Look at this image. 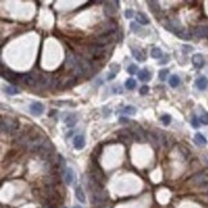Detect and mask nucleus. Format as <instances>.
I'll use <instances>...</instances> for the list:
<instances>
[{
  "mask_svg": "<svg viewBox=\"0 0 208 208\" xmlns=\"http://www.w3.org/2000/svg\"><path fill=\"white\" fill-rule=\"evenodd\" d=\"M194 141H195V144H198V145H200V147L207 144V139L204 138L202 134H197V135L194 136Z\"/></svg>",
  "mask_w": 208,
  "mask_h": 208,
  "instance_id": "26",
  "label": "nucleus"
},
{
  "mask_svg": "<svg viewBox=\"0 0 208 208\" xmlns=\"http://www.w3.org/2000/svg\"><path fill=\"white\" fill-rule=\"evenodd\" d=\"M120 71V66L117 63H112L111 64V72L108 73V76H107V80H113L114 77H116L117 72Z\"/></svg>",
  "mask_w": 208,
  "mask_h": 208,
  "instance_id": "20",
  "label": "nucleus"
},
{
  "mask_svg": "<svg viewBox=\"0 0 208 208\" xmlns=\"http://www.w3.org/2000/svg\"><path fill=\"white\" fill-rule=\"evenodd\" d=\"M125 86H126V89L132 90V89L136 88V81L134 80V78H128V80L125 82Z\"/></svg>",
  "mask_w": 208,
  "mask_h": 208,
  "instance_id": "34",
  "label": "nucleus"
},
{
  "mask_svg": "<svg viewBox=\"0 0 208 208\" xmlns=\"http://www.w3.org/2000/svg\"><path fill=\"white\" fill-rule=\"evenodd\" d=\"M158 76H159V80L161 81H164L167 78V76H168V69H161Z\"/></svg>",
  "mask_w": 208,
  "mask_h": 208,
  "instance_id": "37",
  "label": "nucleus"
},
{
  "mask_svg": "<svg viewBox=\"0 0 208 208\" xmlns=\"http://www.w3.org/2000/svg\"><path fill=\"white\" fill-rule=\"evenodd\" d=\"M199 118L197 117V116H193V118H191V125L194 126L195 128H198L199 127V121H198Z\"/></svg>",
  "mask_w": 208,
  "mask_h": 208,
  "instance_id": "39",
  "label": "nucleus"
},
{
  "mask_svg": "<svg viewBox=\"0 0 208 208\" xmlns=\"http://www.w3.org/2000/svg\"><path fill=\"white\" fill-rule=\"evenodd\" d=\"M73 208H82V207H80V206H75Z\"/></svg>",
  "mask_w": 208,
  "mask_h": 208,
  "instance_id": "45",
  "label": "nucleus"
},
{
  "mask_svg": "<svg viewBox=\"0 0 208 208\" xmlns=\"http://www.w3.org/2000/svg\"><path fill=\"white\" fill-rule=\"evenodd\" d=\"M75 180V175H73V171L71 168H67L66 172H64V181H66L67 185H72Z\"/></svg>",
  "mask_w": 208,
  "mask_h": 208,
  "instance_id": "18",
  "label": "nucleus"
},
{
  "mask_svg": "<svg viewBox=\"0 0 208 208\" xmlns=\"http://www.w3.org/2000/svg\"><path fill=\"white\" fill-rule=\"evenodd\" d=\"M66 64L69 67V68H75L77 64H78V59L75 57V54L72 53V52H68L67 53V59H66Z\"/></svg>",
  "mask_w": 208,
  "mask_h": 208,
  "instance_id": "14",
  "label": "nucleus"
},
{
  "mask_svg": "<svg viewBox=\"0 0 208 208\" xmlns=\"http://www.w3.org/2000/svg\"><path fill=\"white\" fill-rule=\"evenodd\" d=\"M127 72L130 73V75H135L136 72H138V67H136L135 64H131V66H128V68H127Z\"/></svg>",
  "mask_w": 208,
  "mask_h": 208,
  "instance_id": "38",
  "label": "nucleus"
},
{
  "mask_svg": "<svg viewBox=\"0 0 208 208\" xmlns=\"http://www.w3.org/2000/svg\"><path fill=\"white\" fill-rule=\"evenodd\" d=\"M73 71V75H75V77H81V76H84L85 75V72H84V69H82V67L80 66V63L77 64V66L72 69Z\"/></svg>",
  "mask_w": 208,
  "mask_h": 208,
  "instance_id": "31",
  "label": "nucleus"
},
{
  "mask_svg": "<svg viewBox=\"0 0 208 208\" xmlns=\"http://www.w3.org/2000/svg\"><path fill=\"white\" fill-rule=\"evenodd\" d=\"M39 88H44V89H49V88H53L54 86V78L46 75V73H42L41 76H39V80H37V85Z\"/></svg>",
  "mask_w": 208,
  "mask_h": 208,
  "instance_id": "4",
  "label": "nucleus"
},
{
  "mask_svg": "<svg viewBox=\"0 0 208 208\" xmlns=\"http://www.w3.org/2000/svg\"><path fill=\"white\" fill-rule=\"evenodd\" d=\"M161 121L164 126H168L171 124V116H168V114H163V116L161 117Z\"/></svg>",
  "mask_w": 208,
  "mask_h": 208,
  "instance_id": "36",
  "label": "nucleus"
},
{
  "mask_svg": "<svg viewBox=\"0 0 208 208\" xmlns=\"http://www.w3.org/2000/svg\"><path fill=\"white\" fill-rule=\"evenodd\" d=\"M118 138L120 140L125 143V144H128L132 139H134V136H132V131L131 130H126V128H122L120 132H118Z\"/></svg>",
  "mask_w": 208,
  "mask_h": 208,
  "instance_id": "7",
  "label": "nucleus"
},
{
  "mask_svg": "<svg viewBox=\"0 0 208 208\" xmlns=\"http://www.w3.org/2000/svg\"><path fill=\"white\" fill-rule=\"evenodd\" d=\"M148 91H149V88H148V86H141V88H140V94H141V95L148 94Z\"/></svg>",
  "mask_w": 208,
  "mask_h": 208,
  "instance_id": "41",
  "label": "nucleus"
},
{
  "mask_svg": "<svg viewBox=\"0 0 208 208\" xmlns=\"http://www.w3.org/2000/svg\"><path fill=\"white\" fill-rule=\"evenodd\" d=\"M168 84H170L171 88H177V86L180 85V77L176 76V75H172L168 80Z\"/></svg>",
  "mask_w": 208,
  "mask_h": 208,
  "instance_id": "24",
  "label": "nucleus"
},
{
  "mask_svg": "<svg viewBox=\"0 0 208 208\" xmlns=\"http://www.w3.org/2000/svg\"><path fill=\"white\" fill-rule=\"evenodd\" d=\"M80 66L82 67L85 75H91L92 73V64L88 59H81L80 61Z\"/></svg>",
  "mask_w": 208,
  "mask_h": 208,
  "instance_id": "16",
  "label": "nucleus"
},
{
  "mask_svg": "<svg viewBox=\"0 0 208 208\" xmlns=\"http://www.w3.org/2000/svg\"><path fill=\"white\" fill-rule=\"evenodd\" d=\"M118 121H120V124H128L130 122V120H127L126 117H121Z\"/></svg>",
  "mask_w": 208,
  "mask_h": 208,
  "instance_id": "44",
  "label": "nucleus"
},
{
  "mask_svg": "<svg viewBox=\"0 0 208 208\" xmlns=\"http://www.w3.org/2000/svg\"><path fill=\"white\" fill-rule=\"evenodd\" d=\"M37 153H39V155L41 157V158H44L45 161H48V159L52 158L53 153H54V147H53L52 143H50L49 139L45 140V143L42 144V147L37 150Z\"/></svg>",
  "mask_w": 208,
  "mask_h": 208,
  "instance_id": "1",
  "label": "nucleus"
},
{
  "mask_svg": "<svg viewBox=\"0 0 208 208\" xmlns=\"http://www.w3.org/2000/svg\"><path fill=\"white\" fill-rule=\"evenodd\" d=\"M130 27H131V30H132V31H135V32H136V31H138V28H139L138 23H135V22H132V23L130 25Z\"/></svg>",
  "mask_w": 208,
  "mask_h": 208,
  "instance_id": "43",
  "label": "nucleus"
},
{
  "mask_svg": "<svg viewBox=\"0 0 208 208\" xmlns=\"http://www.w3.org/2000/svg\"><path fill=\"white\" fill-rule=\"evenodd\" d=\"M30 112L33 116H41L44 113V105H42L40 102H33L30 105Z\"/></svg>",
  "mask_w": 208,
  "mask_h": 208,
  "instance_id": "10",
  "label": "nucleus"
},
{
  "mask_svg": "<svg viewBox=\"0 0 208 208\" xmlns=\"http://www.w3.org/2000/svg\"><path fill=\"white\" fill-rule=\"evenodd\" d=\"M138 76L141 81H148L150 80V73H149V71L148 69H141L138 72Z\"/></svg>",
  "mask_w": 208,
  "mask_h": 208,
  "instance_id": "25",
  "label": "nucleus"
},
{
  "mask_svg": "<svg viewBox=\"0 0 208 208\" xmlns=\"http://www.w3.org/2000/svg\"><path fill=\"white\" fill-rule=\"evenodd\" d=\"M190 182L194 185V186H198V188L203 189L204 186L208 185V175L206 172H198L190 179Z\"/></svg>",
  "mask_w": 208,
  "mask_h": 208,
  "instance_id": "3",
  "label": "nucleus"
},
{
  "mask_svg": "<svg viewBox=\"0 0 208 208\" xmlns=\"http://www.w3.org/2000/svg\"><path fill=\"white\" fill-rule=\"evenodd\" d=\"M76 198L78 199V202H81V203H85V202H86L85 193H84V190H82L81 186H78V188H76Z\"/></svg>",
  "mask_w": 208,
  "mask_h": 208,
  "instance_id": "22",
  "label": "nucleus"
},
{
  "mask_svg": "<svg viewBox=\"0 0 208 208\" xmlns=\"http://www.w3.org/2000/svg\"><path fill=\"white\" fill-rule=\"evenodd\" d=\"M195 86L199 89V90H206L207 89V86H208V80L206 77H198L197 78V81H195Z\"/></svg>",
  "mask_w": 208,
  "mask_h": 208,
  "instance_id": "19",
  "label": "nucleus"
},
{
  "mask_svg": "<svg viewBox=\"0 0 208 208\" xmlns=\"http://www.w3.org/2000/svg\"><path fill=\"white\" fill-rule=\"evenodd\" d=\"M111 35H99V36H96L94 39V42L96 45H100V46H104L107 44H109V41H111Z\"/></svg>",
  "mask_w": 208,
  "mask_h": 208,
  "instance_id": "13",
  "label": "nucleus"
},
{
  "mask_svg": "<svg viewBox=\"0 0 208 208\" xmlns=\"http://www.w3.org/2000/svg\"><path fill=\"white\" fill-rule=\"evenodd\" d=\"M132 131V136H134V139L135 141H138V143H144L147 140V134L144 132V130H143L141 127H136L134 128Z\"/></svg>",
  "mask_w": 208,
  "mask_h": 208,
  "instance_id": "6",
  "label": "nucleus"
},
{
  "mask_svg": "<svg viewBox=\"0 0 208 208\" xmlns=\"http://www.w3.org/2000/svg\"><path fill=\"white\" fill-rule=\"evenodd\" d=\"M104 52H105V48L104 46H100V45H96V44L89 46L90 55L91 57H95V58H98V57H102L104 54Z\"/></svg>",
  "mask_w": 208,
  "mask_h": 208,
  "instance_id": "9",
  "label": "nucleus"
},
{
  "mask_svg": "<svg viewBox=\"0 0 208 208\" xmlns=\"http://www.w3.org/2000/svg\"><path fill=\"white\" fill-rule=\"evenodd\" d=\"M191 49H193V48L189 46V45H184V46H182V52H184V53H189Z\"/></svg>",
  "mask_w": 208,
  "mask_h": 208,
  "instance_id": "42",
  "label": "nucleus"
},
{
  "mask_svg": "<svg viewBox=\"0 0 208 208\" xmlns=\"http://www.w3.org/2000/svg\"><path fill=\"white\" fill-rule=\"evenodd\" d=\"M4 90H5V92L8 95H16V94H18V92H19V90L16 88V86H6Z\"/></svg>",
  "mask_w": 208,
  "mask_h": 208,
  "instance_id": "32",
  "label": "nucleus"
},
{
  "mask_svg": "<svg viewBox=\"0 0 208 208\" xmlns=\"http://www.w3.org/2000/svg\"><path fill=\"white\" fill-rule=\"evenodd\" d=\"M199 122L203 125H208V113L206 111H200V116H199Z\"/></svg>",
  "mask_w": 208,
  "mask_h": 208,
  "instance_id": "30",
  "label": "nucleus"
},
{
  "mask_svg": "<svg viewBox=\"0 0 208 208\" xmlns=\"http://www.w3.org/2000/svg\"><path fill=\"white\" fill-rule=\"evenodd\" d=\"M150 54H152L153 58L159 59L161 57H162V50H161L159 48H153V49H152V52H150Z\"/></svg>",
  "mask_w": 208,
  "mask_h": 208,
  "instance_id": "33",
  "label": "nucleus"
},
{
  "mask_svg": "<svg viewBox=\"0 0 208 208\" xmlns=\"http://www.w3.org/2000/svg\"><path fill=\"white\" fill-rule=\"evenodd\" d=\"M64 122H66V125L68 127H73L76 125V122H77V116H76L75 113H71V114H68V116L66 117Z\"/></svg>",
  "mask_w": 208,
  "mask_h": 208,
  "instance_id": "21",
  "label": "nucleus"
},
{
  "mask_svg": "<svg viewBox=\"0 0 208 208\" xmlns=\"http://www.w3.org/2000/svg\"><path fill=\"white\" fill-rule=\"evenodd\" d=\"M148 5H149V8L152 9L154 13L161 10V6H158V3H157V2H148Z\"/></svg>",
  "mask_w": 208,
  "mask_h": 208,
  "instance_id": "35",
  "label": "nucleus"
},
{
  "mask_svg": "<svg viewBox=\"0 0 208 208\" xmlns=\"http://www.w3.org/2000/svg\"><path fill=\"white\" fill-rule=\"evenodd\" d=\"M191 35H193V33H191L190 31H188V30H185V28H182V31L179 33L177 36L180 37V39H184V40H189V39H191Z\"/></svg>",
  "mask_w": 208,
  "mask_h": 208,
  "instance_id": "29",
  "label": "nucleus"
},
{
  "mask_svg": "<svg viewBox=\"0 0 208 208\" xmlns=\"http://www.w3.org/2000/svg\"><path fill=\"white\" fill-rule=\"evenodd\" d=\"M121 112L127 114V116H135V114H136V108H135V107H132V105H127Z\"/></svg>",
  "mask_w": 208,
  "mask_h": 208,
  "instance_id": "28",
  "label": "nucleus"
},
{
  "mask_svg": "<svg viewBox=\"0 0 208 208\" xmlns=\"http://www.w3.org/2000/svg\"><path fill=\"white\" fill-rule=\"evenodd\" d=\"M2 76L5 78V80H8L9 82H12V84H17L19 81V77H23V76H21V75H18L16 72H13V71L8 69V68H5L4 66L2 68Z\"/></svg>",
  "mask_w": 208,
  "mask_h": 208,
  "instance_id": "5",
  "label": "nucleus"
},
{
  "mask_svg": "<svg viewBox=\"0 0 208 208\" xmlns=\"http://www.w3.org/2000/svg\"><path fill=\"white\" fill-rule=\"evenodd\" d=\"M191 62H193V64H194L195 68H202L204 66V58H203L202 54H194L191 58Z\"/></svg>",
  "mask_w": 208,
  "mask_h": 208,
  "instance_id": "15",
  "label": "nucleus"
},
{
  "mask_svg": "<svg viewBox=\"0 0 208 208\" xmlns=\"http://www.w3.org/2000/svg\"><path fill=\"white\" fill-rule=\"evenodd\" d=\"M136 21H138L139 25H148L149 23V19L147 18L144 13H139L138 16H136Z\"/></svg>",
  "mask_w": 208,
  "mask_h": 208,
  "instance_id": "27",
  "label": "nucleus"
},
{
  "mask_svg": "<svg viewBox=\"0 0 208 208\" xmlns=\"http://www.w3.org/2000/svg\"><path fill=\"white\" fill-rule=\"evenodd\" d=\"M37 80L39 77L35 76L33 73H27V75H23V82L27 85V86H36L37 85Z\"/></svg>",
  "mask_w": 208,
  "mask_h": 208,
  "instance_id": "12",
  "label": "nucleus"
},
{
  "mask_svg": "<svg viewBox=\"0 0 208 208\" xmlns=\"http://www.w3.org/2000/svg\"><path fill=\"white\" fill-rule=\"evenodd\" d=\"M73 147L76 149H82L85 147V138L82 135H76L73 138Z\"/></svg>",
  "mask_w": 208,
  "mask_h": 208,
  "instance_id": "17",
  "label": "nucleus"
},
{
  "mask_svg": "<svg viewBox=\"0 0 208 208\" xmlns=\"http://www.w3.org/2000/svg\"><path fill=\"white\" fill-rule=\"evenodd\" d=\"M132 55H134V58L136 59V61H139V62H144L145 61V58H144V54H143L140 50H138V49H135V48H132Z\"/></svg>",
  "mask_w": 208,
  "mask_h": 208,
  "instance_id": "23",
  "label": "nucleus"
},
{
  "mask_svg": "<svg viewBox=\"0 0 208 208\" xmlns=\"http://www.w3.org/2000/svg\"><path fill=\"white\" fill-rule=\"evenodd\" d=\"M18 128V122L12 118H2V132L4 134H14Z\"/></svg>",
  "mask_w": 208,
  "mask_h": 208,
  "instance_id": "2",
  "label": "nucleus"
},
{
  "mask_svg": "<svg viewBox=\"0 0 208 208\" xmlns=\"http://www.w3.org/2000/svg\"><path fill=\"white\" fill-rule=\"evenodd\" d=\"M197 37H208V26H198L191 32Z\"/></svg>",
  "mask_w": 208,
  "mask_h": 208,
  "instance_id": "11",
  "label": "nucleus"
},
{
  "mask_svg": "<svg viewBox=\"0 0 208 208\" xmlns=\"http://www.w3.org/2000/svg\"><path fill=\"white\" fill-rule=\"evenodd\" d=\"M134 14H135V13H134V10H132V9H127V10L125 12V17L130 19V18H132V17H134Z\"/></svg>",
  "mask_w": 208,
  "mask_h": 208,
  "instance_id": "40",
  "label": "nucleus"
},
{
  "mask_svg": "<svg viewBox=\"0 0 208 208\" xmlns=\"http://www.w3.org/2000/svg\"><path fill=\"white\" fill-rule=\"evenodd\" d=\"M120 3L118 2H109V3H107L105 6H104V13H105V16H108V17H112L116 14L117 12V5Z\"/></svg>",
  "mask_w": 208,
  "mask_h": 208,
  "instance_id": "8",
  "label": "nucleus"
}]
</instances>
